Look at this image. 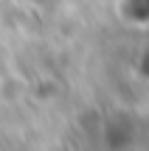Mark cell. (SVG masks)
<instances>
[{
    "mask_svg": "<svg viewBox=\"0 0 149 151\" xmlns=\"http://www.w3.org/2000/svg\"><path fill=\"white\" fill-rule=\"evenodd\" d=\"M118 17L129 25H149V0H118Z\"/></svg>",
    "mask_w": 149,
    "mask_h": 151,
    "instance_id": "obj_1",
    "label": "cell"
}]
</instances>
